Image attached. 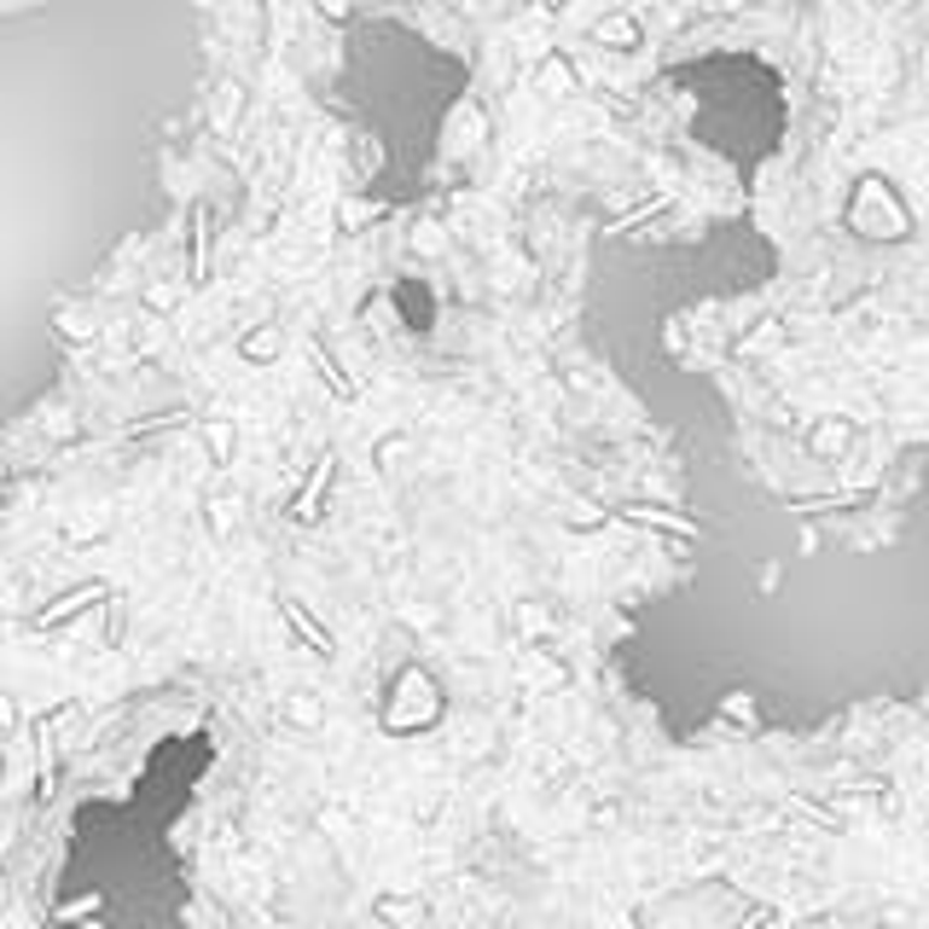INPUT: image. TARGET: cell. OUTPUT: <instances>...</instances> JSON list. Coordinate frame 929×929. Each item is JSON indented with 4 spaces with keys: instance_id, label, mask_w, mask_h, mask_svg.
<instances>
[{
    "instance_id": "cell-1",
    "label": "cell",
    "mask_w": 929,
    "mask_h": 929,
    "mask_svg": "<svg viewBox=\"0 0 929 929\" xmlns=\"http://www.w3.org/2000/svg\"><path fill=\"white\" fill-rule=\"evenodd\" d=\"M274 349H279V331H274V326H262V331L244 337V354H250V361H267Z\"/></svg>"
},
{
    "instance_id": "cell-2",
    "label": "cell",
    "mask_w": 929,
    "mask_h": 929,
    "mask_svg": "<svg viewBox=\"0 0 929 929\" xmlns=\"http://www.w3.org/2000/svg\"><path fill=\"white\" fill-rule=\"evenodd\" d=\"M314 7H319V12H326V18L337 24V18H349V12H354V0H314Z\"/></svg>"
}]
</instances>
